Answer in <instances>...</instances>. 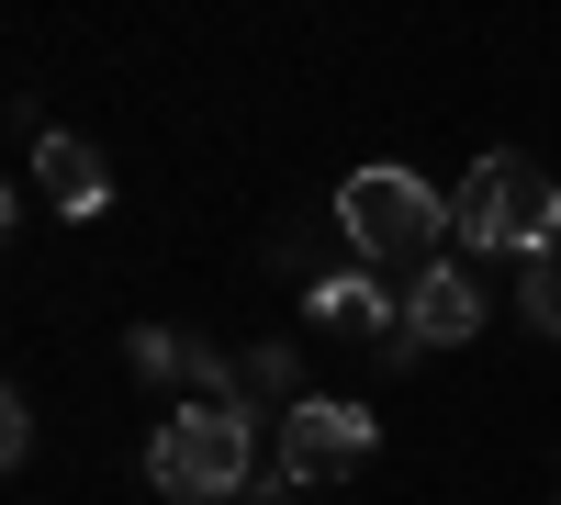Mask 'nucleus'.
I'll use <instances>...</instances> for the list:
<instances>
[{
	"label": "nucleus",
	"instance_id": "nucleus-4",
	"mask_svg": "<svg viewBox=\"0 0 561 505\" xmlns=\"http://www.w3.org/2000/svg\"><path fill=\"white\" fill-rule=\"evenodd\" d=\"M370 449H382L370 404H325V393H304L293 416H280V472H293V483H348Z\"/></svg>",
	"mask_w": 561,
	"mask_h": 505
},
{
	"label": "nucleus",
	"instance_id": "nucleus-11",
	"mask_svg": "<svg viewBox=\"0 0 561 505\" xmlns=\"http://www.w3.org/2000/svg\"><path fill=\"white\" fill-rule=\"evenodd\" d=\"M23 449H34V404L12 393V404H0V461H23Z\"/></svg>",
	"mask_w": 561,
	"mask_h": 505
},
{
	"label": "nucleus",
	"instance_id": "nucleus-9",
	"mask_svg": "<svg viewBox=\"0 0 561 505\" xmlns=\"http://www.w3.org/2000/svg\"><path fill=\"white\" fill-rule=\"evenodd\" d=\"M237 404H248V416H259V404H304L293 393V348H248L237 359Z\"/></svg>",
	"mask_w": 561,
	"mask_h": 505
},
{
	"label": "nucleus",
	"instance_id": "nucleus-1",
	"mask_svg": "<svg viewBox=\"0 0 561 505\" xmlns=\"http://www.w3.org/2000/svg\"><path fill=\"white\" fill-rule=\"evenodd\" d=\"M337 237H348L359 259H438V248L460 237V214H449L415 169L370 158V169H348V180H337Z\"/></svg>",
	"mask_w": 561,
	"mask_h": 505
},
{
	"label": "nucleus",
	"instance_id": "nucleus-3",
	"mask_svg": "<svg viewBox=\"0 0 561 505\" xmlns=\"http://www.w3.org/2000/svg\"><path fill=\"white\" fill-rule=\"evenodd\" d=\"M460 237L472 248H494V259H539L550 237H561V180L539 169V158H472V180H460Z\"/></svg>",
	"mask_w": 561,
	"mask_h": 505
},
{
	"label": "nucleus",
	"instance_id": "nucleus-8",
	"mask_svg": "<svg viewBox=\"0 0 561 505\" xmlns=\"http://www.w3.org/2000/svg\"><path fill=\"white\" fill-rule=\"evenodd\" d=\"M314 314H325V326H359V337H382V359H415L404 314L382 303V282H370V269H325V282H314Z\"/></svg>",
	"mask_w": 561,
	"mask_h": 505
},
{
	"label": "nucleus",
	"instance_id": "nucleus-10",
	"mask_svg": "<svg viewBox=\"0 0 561 505\" xmlns=\"http://www.w3.org/2000/svg\"><path fill=\"white\" fill-rule=\"evenodd\" d=\"M517 292H528V314L561 337V269H517Z\"/></svg>",
	"mask_w": 561,
	"mask_h": 505
},
{
	"label": "nucleus",
	"instance_id": "nucleus-7",
	"mask_svg": "<svg viewBox=\"0 0 561 505\" xmlns=\"http://www.w3.org/2000/svg\"><path fill=\"white\" fill-rule=\"evenodd\" d=\"M34 180H45V203H57L68 225H90V214L113 203V169H102L90 135H34Z\"/></svg>",
	"mask_w": 561,
	"mask_h": 505
},
{
	"label": "nucleus",
	"instance_id": "nucleus-5",
	"mask_svg": "<svg viewBox=\"0 0 561 505\" xmlns=\"http://www.w3.org/2000/svg\"><path fill=\"white\" fill-rule=\"evenodd\" d=\"M404 337H415V348L483 337V282H472V269H449V259H427V269H415V292H404Z\"/></svg>",
	"mask_w": 561,
	"mask_h": 505
},
{
	"label": "nucleus",
	"instance_id": "nucleus-6",
	"mask_svg": "<svg viewBox=\"0 0 561 505\" xmlns=\"http://www.w3.org/2000/svg\"><path fill=\"white\" fill-rule=\"evenodd\" d=\"M135 371L180 382L192 404H237V359H214L203 337H180V326H135Z\"/></svg>",
	"mask_w": 561,
	"mask_h": 505
},
{
	"label": "nucleus",
	"instance_id": "nucleus-2",
	"mask_svg": "<svg viewBox=\"0 0 561 505\" xmlns=\"http://www.w3.org/2000/svg\"><path fill=\"white\" fill-rule=\"evenodd\" d=\"M147 472H158V494H180V505L248 494V472H259V416H248V404H180V416L158 427V449H147Z\"/></svg>",
	"mask_w": 561,
	"mask_h": 505
}]
</instances>
